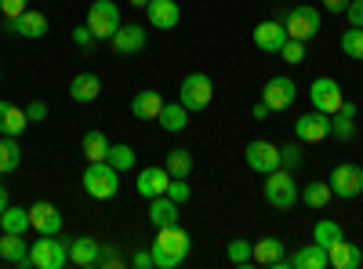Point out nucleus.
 I'll list each match as a JSON object with an SVG mask.
<instances>
[{"instance_id":"1","label":"nucleus","mask_w":363,"mask_h":269,"mask_svg":"<svg viewBox=\"0 0 363 269\" xmlns=\"http://www.w3.org/2000/svg\"><path fill=\"white\" fill-rule=\"evenodd\" d=\"M193 241L182 226H167V229H157V241H153V265L157 269H178L186 262Z\"/></svg>"},{"instance_id":"2","label":"nucleus","mask_w":363,"mask_h":269,"mask_svg":"<svg viewBox=\"0 0 363 269\" xmlns=\"http://www.w3.org/2000/svg\"><path fill=\"white\" fill-rule=\"evenodd\" d=\"M80 186H84V193H87L91 200H109V197H116V190H120V171H116L109 160H91V164L84 168Z\"/></svg>"},{"instance_id":"3","label":"nucleus","mask_w":363,"mask_h":269,"mask_svg":"<svg viewBox=\"0 0 363 269\" xmlns=\"http://www.w3.org/2000/svg\"><path fill=\"white\" fill-rule=\"evenodd\" d=\"M69 241H58V233H37V244H29V265L37 269H66Z\"/></svg>"},{"instance_id":"4","label":"nucleus","mask_w":363,"mask_h":269,"mask_svg":"<svg viewBox=\"0 0 363 269\" xmlns=\"http://www.w3.org/2000/svg\"><path fill=\"white\" fill-rule=\"evenodd\" d=\"M265 204L277 207V212H291V207L298 204V182H294V171H269L265 175V190H262Z\"/></svg>"},{"instance_id":"5","label":"nucleus","mask_w":363,"mask_h":269,"mask_svg":"<svg viewBox=\"0 0 363 269\" xmlns=\"http://www.w3.org/2000/svg\"><path fill=\"white\" fill-rule=\"evenodd\" d=\"M211 99H215V84H211L207 73H189L186 80H182L178 102L186 106L189 113H203V109H211Z\"/></svg>"},{"instance_id":"6","label":"nucleus","mask_w":363,"mask_h":269,"mask_svg":"<svg viewBox=\"0 0 363 269\" xmlns=\"http://www.w3.org/2000/svg\"><path fill=\"white\" fill-rule=\"evenodd\" d=\"M84 26L95 33V40H109L124 22H120V8L113 4V0H95V4L87 8V22Z\"/></svg>"},{"instance_id":"7","label":"nucleus","mask_w":363,"mask_h":269,"mask_svg":"<svg viewBox=\"0 0 363 269\" xmlns=\"http://www.w3.org/2000/svg\"><path fill=\"white\" fill-rule=\"evenodd\" d=\"M327 186H330V193H335L338 200H356L363 193V168L359 164H349V160L335 164V171H330V178H327Z\"/></svg>"},{"instance_id":"8","label":"nucleus","mask_w":363,"mask_h":269,"mask_svg":"<svg viewBox=\"0 0 363 269\" xmlns=\"http://www.w3.org/2000/svg\"><path fill=\"white\" fill-rule=\"evenodd\" d=\"M320 26H323V15H320L316 8H309V4H298V8H291V11L284 15V29H287V37H294V40L316 37Z\"/></svg>"},{"instance_id":"9","label":"nucleus","mask_w":363,"mask_h":269,"mask_svg":"<svg viewBox=\"0 0 363 269\" xmlns=\"http://www.w3.org/2000/svg\"><path fill=\"white\" fill-rule=\"evenodd\" d=\"M309 102H313V109H320V113H327V116H335V113L342 109V102H345L342 84H338L335 77H316L313 87H309Z\"/></svg>"},{"instance_id":"10","label":"nucleus","mask_w":363,"mask_h":269,"mask_svg":"<svg viewBox=\"0 0 363 269\" xmlns=\"http://www.w3.org/2000/svg\"><path fill=\"white\" fill-rule=\"evenodd\" d=\"M298 99V87H294V80L291 77H269L265 80V87H262V102L269 106V113H284L291 102Z\"/></svg>"},{"instance_id":"11","label":"nucleus","mask_w":363,"mask_h":269,"mask_svg":"<svg viewBox=\"0 0 363 269\" xmlns=\"http://www.w3.org/2000/svg\"><path fill=\"white\" fill-rule=\"evenodd\" d=\"M244 160H247L251 171L269 175V171L280 168V146H272V142H265V138H255V142H247V149H244Z\"/></svg>"},{"instance_id":"12","label":"nucleus","mask_w":363,"mask_h":269,"mask_svg":"<svg viewBox=\"0 0 363 269\" xmlns=\"http://www.w3.org/2000/svg\"><path fill=\"white\" fill-rule=\"evenodd\" d=\"M4 29L15 33V37H22V40H40V37H48V15L26 8L18 18H4Z\"/></svg>"},{"instance_id":"13","label":"nucleus","mask_w":363,"mask_h":269,"mask_svg":"<svg viewBox=\"0 0 363 269\" xmlns=\"http://www.w3.org/2000/svg\"><path fill=\"white\" fill-rule=\"evenodd\" d=\"M255 48L262 51V55H280V48L287 44V29H284V22H277V18H265V22H258L255 26Z\"/></svg>"},{"instance_id":"14","label":"nucleus","mask_w":363,"mask_h":269,"mask_svg":"<svg viewBox=\"0 0 363 269\" xmlns=\"http://www.w3.org/2000/svg\"><path fill=\"white\" fill-rule=\"evenodd\" d=\"M167 186H171V171H167L164 164H149V168H142V171H138V182H135L138 197H145V200L164 197Z\"/></svg>"},{"instance_id":"15","label":"nucleus","mask_w":363,"mask_h":269,"mask_svg":"<svg viewBox=\"0 0 363 269\" xmlns=\"http://www.w3.org/2000/svg\"><path fill=\"white\" fill-rule=\"evenodd\" d=\"M145 40H149L145 26H135V22H124V26H120L116 33L109 37V44H113L116 55H138V51H145Z\"/></svg>"},{"instance_id":"16","label":"nucleus","mask_w":363,"mask_h":269,"mask_svg":"<svg viewBox=\"0 0 363 269\" xmlns=\"http://www.w3.org/2000/svg\"><path fill=\"white\" fill-rule=\"evenodd\" d=\"M294 135H298V142H323L330 135V116L320 113V109L301 113L298 124H294Z\"/></svg>"},{"instance_id":"17","label":"nucleus","mask_w":363,"mask_h":269,"mask_svg":"<svg viewBox=\"0 0 363 269\" xmlns=\"http://www.w3.org/2000/svg\"><path fill=\"white\" fill-rule=\"evenodd\" d=\"M29 226L37 233H62V212L51 200H37L29 207Z\"/></svg>"},{"instance_id":"18","label":"nucleus","mask_w":363,"mask_h":269,"mask_svg":"<svg viewBox=\"0 0 363 269\" xmlns=\"http://www.w3.org/2000/svg\"><path fill=\"white\" fill-rule=\"evenodd\" d=\"M182 219V204H174L167 193L164 197H153L149 200V226L153 229H167V226H178Z\"/></svg>"},{"instance_id":"19","label":"nucleus","mask_w":363,"mask_h":269,"mask_svg":"<svg viewBox=\"0 0 363 269\" xmlns=\"http://www.w3.org/2000/svg\"><path fill=\"white\" fill-rule=\"evenodd\" d=\"M145 18L153 22V29H174L182 22V8L174 4V0H149V8H145Z\"/></svg>"},{"instance_id":"20","label":"nucleus","mask_w":363,"mask_h":269,"mask_svg":"<svg viewBox=\"0 0 363 269\" xmlns=\"http://www.w3.org/2000/svg\"><path fill=\"white\" fill-rule=\"evenodd\" d=\"M99 255H102V244L95 236H77V241H69V262L80 265V269L99 265Z\"/></svg>"},{"instance_id":"21","label":"nucleus","mask_w":363,"mask_h":269,"mask_svg":"<svg viewBox=\"0 0 363 269\" xmlns=\"http://www.w3.org/2000/svg\"><path fill=\"white\" fill-rule=\"evenodd\" d=\"M99 95H102V80H99V73H77V77L69 80V99H73V102L87 106V102H95Z\"/></svg>"},{"instance_id":"22","label":"nucleus","mask_w":363,"mask_h":269,"mask_svg":"<svg viewBox=\"0 0 363 269\" xmlns=\"http://www.w3.org/2000/svg\"><path fill=\"white\" fill-rule=\"evenodd\" d=\"M0 258L8 265H29V244L22 233H4L0 236Z\"/></svg>"},{"instance_id":"23","label":"nucleus","mask_w":363,"mask_h":269,"mask_svg":"<svg viewBox=\"0 0 363 269\" xmlns=\"http://www.w3.org/2000/svg\"><path fill=\"white\" fill-rule=\"evenodd\" d=\"M26 128H29V116H26V109H22V106H11V102L0 99V135H11V138H18Z\"/></svg>"},{"instance_id":"24","label":"nucleus","mask_w":363,"mask_h":269,"mask_svg":"<svg viewBox=\"0 0 363 269\" xmlns=\"http://www.w3.org/2000/svg\"><path fill=\"white\" fill-rule=\"evenodd\" d=\"M330 135H335L338 142H352L356 135V102H342V109L330 116Z\"/></svg>"},{"instance_id":"25","label":"nucleus","mask_w":363,"mask_h":269,"mask_svg":"<svg viewBox=\"0 0 363 269\" xmlns=\"http://www.w3.org/2000/svg\"><path fill=\"white\" fill-rule=\"evenodd\" d=\"M359 262H363L359 248L349 244L345 236H342L338 244H330V248H327V265H335V269H359Z\"/></svg>"},{"instance_id":"26","label":"nucleus","mask_w":363,"mask_h":269,"mask_svg":"<svg viewBox=\"0 0 363 269\" xmlns=\"http://www.w3.org/2000/svg\"><path fill=\"white\" fill-rule=\"evenodd\" d=\"M164 109V95L160 92H138L131 99V116H138V121H157Z\"/></svg>"},{"instance_id":"27","label":"nucleus","mask_w":363,"mask_h":269,"mask_svg":"<svg viewBox=\"0 0 363 269\" xmlns=\"http://www.w3.org/2000/svg\"><path fill=\"white\" fill-rule=\"evenodd\" d=\"M291 265L294 269H327V248L323 244H306V248H298L291 255Z\"/></svg>"},{"instance_id":"28","label":"nucleus","mask_w":363,"mask_h":269,"mask_svg":"<svg viewBox=\"0 0 363 269\" xmlns=\"http://www.w3.org/2000/svg\"><path fill=\"white\" fill-rule=\"evenodd\" d=\"M109 138L99 131V128H91V131H84V138H80V149H84V157H87V164L91 160H106V153H109Z\"/></svg>"},{"instance_id":"29","label":"nucleus","mask_w":363,"mask_h":269,"mask_svg":"<svg viewBox=\"0 0 363 269\" xmlns=\"http://www.w3.org/2000/svg\"><path fill=\"white\" fill-rule=\"evenodd\" d=\"M157 121H160V128H164V131H171V135H174V131H182V128L189 124V109L182 106V102H164V109H160Z\"/></svg>"},{"instance_id":"30","label":"nucleus","mask_w":363,"mask_h":269,"mask_svg":"<svg viewBox=\"0 0 363 269\" xmlns=\"http://www.w3.org/2000/svg\"><path fill=\"white\" fill-rule=\"evenodd\" d=\"M0 229L4 233H29L33 226H29V207H15V204H8L4 207V215H0Z\"/></svg>"},{"instance_id":"31","label":"nucleus","mask_w":363,"mask_h":269,"mask_svg":"<svg viewBox=\"0 0 363 269\" xmlns=\"http://www.w3.org/2000/svg\"><path fill=\"white\" fill-rule=\"evenodd\" d=\"M18 164H22L18 138H11V135H0V175H11V171H18Z\"/></svg>"},{"instance_id":"32","label":"nucleus","mask_w":363,"mask_h":269,"mask_svg":"<svg viewBox=\"0 0 363 269\" xmlns=\"http://www.w3.org/2000/svg\"><path fill=\"white\" fill-rule=\"evenodd\" d=\"M284 258V241H277V236H262V241L255 244V262L258 265H277Z\"/></svg>"},{"instance_id":"33","label":"nucleus","mask_w":363,"mask_h":269,"mask_svg":"<svg viewBox=\"0 0 363 269\" xmlns=\"http://www.w3.org/2000/svg\"><path fill=\"white\" fill-rule=\"evenodd\" d=\"M335 200V193H330V186L327 182H309L306 190H301V204L306 207H313V212H323V207Z\"/></svg>"},{"instance_id":"34","label":"nucleus","mask_w":363,"mask_h":269,"mask_svg":"<svg viewBox=\"0 0 363 269\" xmlns=\"http://www.w3.org/2000/svg\"><path fill=\"white\" fill-rule=\"evenodd\" d=\"M164 168L171 171V178H189V171H193V153H189V149H171L167 160H164Z\"/></svg>"},{"instance_id":"35","label":"nucleus","mask_w":363,"mask_h":269,"mask_svg":"<svg viewBox=\"0 0 363 269\" xmlns=\"http://www.w3.org/2000/svg\"><path fill=\"white\" fill-rule=\"evenodd\" d=\"M106 160L116 168V171H131L135 164H138V157H135V149L131 146H124V142H120V146H109V153H106Z\"/></svg>"},{"instance_id":"36","label":"nucleus","mask_w":363,"mask_h":269,"mask_svg":"<svg viewBox=\"0 0 363 269\" xmlns=\"http://www.w3.org/2000/svg\"><path fill=\"white\" fill-rule=\"evenodd\" d=\"M342 236H345V233H342V226H338V222H330V219H323V222H316V226H313V241H316V244H323V248L338 244Z\"/></svg>"},{"instance_id":"37","label":"nucleus","mask_w":363,"mask_h":269,"mask_svg":"<svg viewBox=\"0 0 363 269\" xmlns=\"http://www.w3.org/2000/svg\"><path fill=\"white\" fill-rule=\"evenodd\" d=\"M342 51L349 58H356V62H363V29L359 26H349L342 33Z\"/></svg>"},{"instance_id":"38","label":"nucleus","mask_w":363,"mask_h":269,"mask_svg":"<svg viewBox=\"0 0 363 269\" xmlns=\"http://www.w3.org/2000/svg\"><path fill=\"white\" fill-rule=\"evenodd\" d=\"M229 262H233V265L255 262V244H251V241H233V244H229Z\"/></svg>"},{"instance_id":"39","label":"nucleus","mask_w":363,"mask_h":269,"mask_svg":"<svg viewBox=\"0 0 363 269\" xmlns=\"http://www.w3.org/2000/svg\"><path fill=\"white\" fill-rule=\"evenodd\" d=\"M280 55H284V62H291V66L306 62V40H294V37H287V44L280 48Z\"/></svg>"},{"instance_id":"40","label":"nucleus","mask_w":363,"mask_h":269,"mask_svg":"<svg viewBox=\"0 0 363 269\" xmlns=\"http://www.w3.org/2000/svg\"><path fill=\"white\" fill-rule=\"evenodd\" d=\"M280 168H284V171H298V168H301V149H298V142L280 146Z\"/></svg>"},{"instance_id":"41","label":"nucleus","mask_w":363,"mask_h":269,"mask_svg":"<svg viewBox=\"0 0 363 269\" xmlns=\"http://www.w3.org/2000/svg\"><path fill=\"white\" fill-rule=\"evenodd\" d=\"M167 197H171L174 204H186V200L193 197V190H189V182H186V178H171V186H167Z\"/></svg>"},{"instance_id":"42","label":"nucleus","mask_w":363,"mask_h":269,"mask_svg":"<svg viewBox=\"0 0 363 269\" xmlns=\"http://www.w3.org/2000/svg\"><path fill=\"white\" fill-rule=\"evenodd\" d=\"M26 8H29V0H0V11H4V18H18Z\"/></svg>"},{"instance_id":"43","label":"nucleus","mask_w":363,"mask_h":269,"mask_svg":"<svg viewBox=\"0 0 363 269\" xmlns=\"http://www.w3.org/2000/svg\"><path fill=\"white\" fill-rule=\"evenodd\" d=\"M26 116H29V124H40L44 116H48V102H40V99H33L26 106Z\"/></svg>"},{"instance_id":"44","label":"nucleus","mask_w":363,"mask_h":269,"mask_svg":"<svg viewBox=\"0 0 363 269\" xmlns=\"http://www.w3.org/2000/svg\"><path fill=\"white\" fill-rule=\"evenodd\" d=\"M345 18H349V26L363 29V0H349V4H345Z\"/></svg>"},{"instance_id":"45","label":"nucleus","mask_w":363,"mask_h":269,"mask_svg":"<svg viewBox=\"0 0 363 269\" xmlns=\"http://www.w3.org/2000/svg\"><path fill=\"white\" fill-rule=\"evenodd\" d=\"M99 265H124V258H120V251L113 248V244H102V255H99Z\"/></svg>"},{"instance_id":"46","label":"nucleus","mask_w":363,"mask_h":269,"mask_svg":"<svg viewBox=\"0 0 363 269\" xmlns=\"http://www.w3.org/2000/svg\"><path fill=\"white\" fill-rule=\"evenodd\" d=\"M91 40H95V33H91L87 26H77V29H73V44H77V48H87Z\"/></svg>"},{"instance_id":"47","label":"nucleus","mask_w":363,"mask_h":269,"mask_svg":"<svg viewBox=\"0 0 363 269\" xmlns=\"http://www.w3.org/2000/svg\"><path fill=\"white\" fill-rule=\"evenodd\" d=\"M131 265L135 269H153V251H135L131 255Z\"/></svg>"},{"instance_id":"48","label":"nucleus","mask_w":363,"mask_h":269,"mask_svg":"<svg viewBox=\"0 0 363 269\" xmlns=\"http://www.w3.org/2000/svg\"><path fill=\"white\" fill-rule=\"evenodd\" d=\"M345 4H349V0H323L327 15H345Z\"/></svg>"},{"instance_id":"49","label":"nucleus","mask_w":363,"mask_h":269,"mask_svg":"<svg viewBox=\"0 0 363 269\" xmlns=\"http://www.w3.org/2000/svg\"><path fill=\"white\" fill-rule=\"evenodd\" d=\"M251 113H255V121H265V116H269V106H265V102H258Z\"/></svg>"},{"instance_id":"50","label":"nucleus","mask_w":363,"mask_h":269,"mask_svg":"<svg viewBox=\"0 0 363 269\" xmlns=\"http://www.w3.org/2000/svg\"><path fill=\"white\" fill-rule=\"evenodd\" d=\"M4 207H8V190L0 186V215H4Z\"/></svg>"},{"instance_id":"51","label":"nucleus","mask_w":363,"mask_h":269,"mask_svg":"<svg viewBox=\"0 0 363 269\" xmlns=\"http://www.w3.org/2000/svg\"><path fill=\"white\" fill-rule=\"evenodd\" d=\"M131 8H142V11H145V8H149V0H131Z\"/></svg>"},{"instance_id":"52","label":"nucleus","mask_w":363,"mask_h":269,"mask_svg":"<svg viewBox=\"0 0 363 269\" xmlns=\"http://www.w3.org/2000/svg\"><path fill=\"white\" fill-rule=\"evenodd\" d=\"M0 77H4V70H0Z\"/></svg>"}]
</instances>
